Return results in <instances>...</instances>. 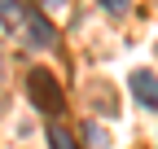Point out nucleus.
Masks as SVG:
<instances>
[{
    "label": "nucleus",
    "mask_w": 158,
    "mask_h": 149,
    "mask_svg": "<svg viewBox=\"0 0 158 149\" xmlns=\"http://www.w3.org/2000/svg\"><path fill=\"white\" fill-rule=\"evenodd\" d=\"M18 40L22 44H31V48H48L53 44V22H44V13H27V22H22V31H18Z\"/></svg>",
    "instance_id": "obj_2"
},
{
    "label": "nucleus",
    "mask_w": 158,
    "mask_h": 149,
    "mask_svg": "<svg viewBox=\"0 0 158 149\" xmlns=\"http://www.w3.org/2000/svg\"><path fill=\"white\" fill-rule=\"evenodd\" d=\"M97 5H101L106 13H127V5H132V0H97Z\"/></svg>",
    "instance_id": "obj_6"
},
{
    "label": "nucleus",
    "mask_w": 158,
    "mask_h": 149,
    "mask_svg": "<svg viewBox=\"0 0 158 149\" xmlns=\"http://www.w3.org/2000/svg\"><path fill=\"white\" fill-rule=\"evenodd\" d=\"M132 92H136L141 105H154V110H158V79H154L149 70H136V74H132Z\"/></svg>",
    "instance_id": "obj_4"
},
{
    "label": "nucleus",
    "mask_w": 158,
    "mask_h": 149,
    "mask_svg": "<svg viewBox=\"0 0 158 149\" xmlns=\"http://www.w3.org/2000/svg\"><path fill=\"white\" fill-rule=\"evenodd\" d=\"M27 13H31V5L27 0H0V26L5 31H22V22H27Z\"/></svg>",
    "instance_id": "obj_3"
},
{
    "label": "nucleus",
    "mask_w": 158,
    "mask_h": 149,
    "mask_svg": "<svg viewBox=\"0 0 158 149\" xmlns=\"http://www.w3.org/2000/svg\"><path fill=\"white\" fill-rule=\"evenodd\" d=\"M27 92H31V101L40 105V110H44V114H62V88H57V79H53V74H44V70H31V79H27Z\"/></svg>",
    "instance_id": "obj_1"
},
{
    "label": "nucleus",
    "mask_w": 158,
    "mask_h": 149,
    "mask_svg": "<svg viewBox=\"0 0 158 149\" xmlns=\"http://www.w3.org/2000/svg\"><path fill=\"white\" fill-rule=\"evenodd\" d=\"M48 145L53 149H75V136L66 132V127H48Z\"/></svg>",
    "instance_id": "obj_5"
}]
</instances>
